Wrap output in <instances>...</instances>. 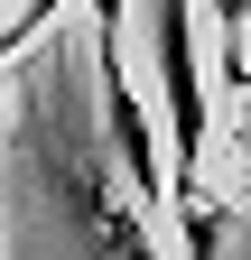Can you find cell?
I'll return each instance as SVG.
<instances>
[{
    "mask_svg": "<svg viewBox=\"0 0 251 260\" xmlns=\"http://www.w3.org/2000/svg\"><path fill=\"white\" fill-rule=\"evenodd\" d=\"M56 195H66V214H84L93 260H159L149 214H131V205L103 186V158H56Z\"/></svg>",
    "mask_w": 251,
    "mask_h": 260,
    "instance_id": "3957f363",
    "label": "cell"
},
{
    "mask_svg": "<svg viewBox=\"0 0 251 260\" xmlns=\"http://www.w3.org/2000/svg\"><path fill=\"white\" fill-rule=\"evenodd\" d=\"M93 10V84H103V140L112 168L140 205H168V168H159V130H149V103L131 84V56H121V0H84Z\"/></svg>",
    "mask_w": 251,
    "mask_h": 260,
    "instance_id": "7a4b0ae2",
    "label": "cell"
},
{
    "mask_svg": "<svg viewBox=\"0 0 251 260\" xmlns=\"http://www.w3.org/2000/svg\"><path fill=\"white\" fill-rule=\"evenodd\" d=\"M140 47H149V84H159V112H168V140H177V223H186V251L214 260V214L196 205V177H205V130H214V93H205V65H196V0H140Z\"/></svg>",
    "mask_w": 251,
    "mask_h": 260,
    "instance_id": "6da1fadb",
    "label": "cell"
}]
</instances>
